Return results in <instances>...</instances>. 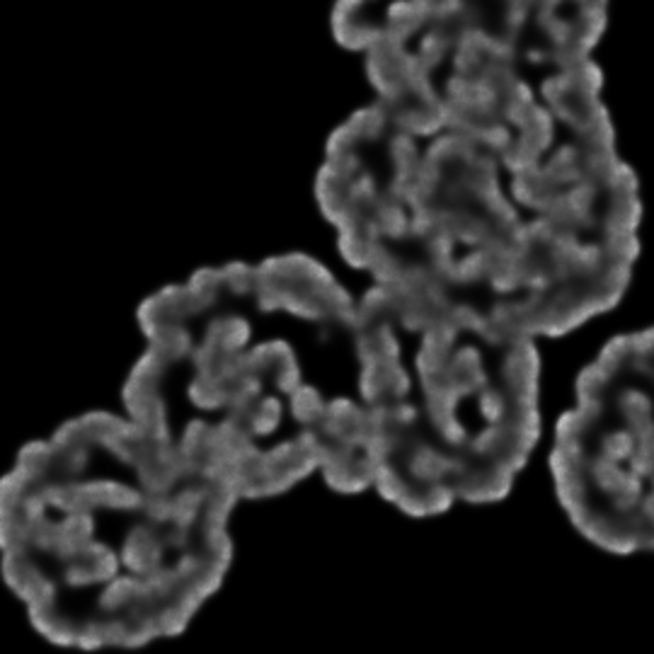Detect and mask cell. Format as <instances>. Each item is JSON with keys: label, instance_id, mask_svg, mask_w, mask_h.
<instances>
[{"label": "cell", "instance_id": "2", "mask_svg": "<svg viewBox=\"0 0 654 654\" xmlns=\"http://www.w3.org/2000/svg\"><path fill=\"white\" fill-rule=\"evenodd\" d=\"M124 412L238 499L371 487L357 301L301 255L202 269L141 311Z\"/></svg>", "mask_w": 654, "mask_h": 654}, {"label": "cell", "instance_id": "4", "mask_svg": "<svg viewBox=\"0 0 654 654\" xmlns=\"http://www.w3.org/2000/svg\"><path fill=\"white\" fill-rule=\"evenodd\" d=\"M357 318L371 487L417 516L507 495L538 434L531 337L378 284Z\"/></svg>", "mask_w": 654, "mask_h": 654}, {"label": "cell", "instance_id": "1", "mask_svg": "<svg viewBox=\"0 0 654 654\" xmlns=\"http://www.w3.org/2000/svg\"><path fill=\"white\" fill-rule=\"evenodd\" d=\"M592 47L545 5H458L395 44L320 168L347 260L531 340L616 306L640 197Z\"/></svg>", "mask_w": 654, "mask_h": 654}, {"label": "cell", "instance_id": "5", "mask_svg": "<svg viewBox=\"0 0 654 654\" xmlns=\"http://www.w3.org/2000/svg\"><path fill=\"white\" fill-rule=\"evenodd\" d=\"M560 499L589 541L635 553L652 541L650 332L618 337L584 371L553 456Z\"/></svg>", "mask_w": 654, "mask_h": 654}, {"label": "cell", "instance_id": "3", "mask_svg": "<svg viewBox=\"0 0 654 654\" xmlns=\"http://www.w3.org/2000/svg\"><path fill=\"white\" fill-rule=\"evenodd\" d=\"M238 497L129 415H85L0 480V565L34 628L83 650L170 638L233 560Z\"/></svg>", "mask_w": 654, "mask_h": 654}]
</instances>
